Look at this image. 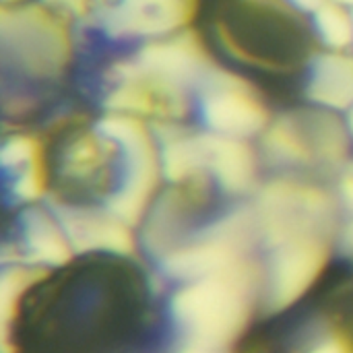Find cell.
<instances>
[{
    "label": "cell",
    "instance_id": "obj_1",
    "mask_svg": "<svg viewBox=\"0 0 353 353\" xmlns=\"http://www.w3.org/2000/svg\"><path fill=\"white\" fill-rule=\"evenodd\" d=\"M250 285L252 277L244 265L182 288L172 300V312L188 341L225 347L246 325Z\"/></svg>",
    "mask_w": 353,
    "mask_h": 353
},
{
    "label": "cell",
    "instance_id": "obj_2",
    "mask_svg": "<svg viewBox=\"0 0 353 353\" xmlns=\"http://www.w3.org/2000/svg\"><path fill=\"white\" fill-rule=\"evenodd\" d=\"M0 43L6 60L37 79L62 74L72 50L66 23L41 4H4L0 10Z\"/></svg>",
    "mask_w": 353,
    "mask_h": 353
},
{
    "label": "cell",
    "instance_id": "obj_3",
    "mask_svg": "<svg viewBox=\"0 0 353 353\" xmlns=\"http://www.w3.org/2000/svg\"><path fill=\"white\" fill-rule=\"evenodd\" d=\"M252 215L256 232L269 248L296 240H325L333 228L331 199L323 190L298 182L269 184Z\"/></svg>",
    "mask_w": 353,
    "mask_h": 353
},
{
    "label": "cell",
    "instance_id": "obj_4",
    "mask_svg": "<svg viewBox=\"0 0 353 353\" xmlns=\"http://www.w3.org/2000/svg\"><path fill=\"white\" fill-rule=\"evenodd\" d=\"M263 145L271 157L285 163H339L347 153V128L325 110L283 116L267 128Z\"/></svg>",
    "mask_w": 353,
    "mask_h": 353
},
{
    "label": "cell",
    "instance_id": "obj_5",
    "mask_svg": "<svg viewBox=\"0 0 353 353\" xmlns=\"http://www.w3.org/2000/svg\"><path fill=\"white\" fill-rule=\"evenodd\" d=\"M199 91L203 120L211 132L246 139L267 128L269 114L252 85L242 77L213 68L199 85Z\"/></svg>",
    "mask_w": 353,
    "mask_h": 353
},
{
    "label": "cell",
    "instance_id": "obj_6",
    "mask_svg": "<svg viewBox=\"0 0 353 353\" xmlns=\"http://www.w3.org/2000/svg\"><path fill=\"white\" fill-rule=\"evenodd\" d=\"M132 72L184 89L201 85L215 68L209 52L194 31H182L165 39H153L141 48L134 60L124 62Z\"/></svg>",
    "mask_w": 353,
    "mask_h": 353
},
{
    "label": "cell",
    "instance_id": "obj_7",
    "mask_svg": "<svg viewBox=\"0 0 353 353\" xmlns=\"http://www.w3.org/2000/svg\"><path fill=\"white\" fill-rule=\"evenodd\" d=\"M101 21L114 37H161L186 27L199 0H99Z\"/></svg>",
    "mask_w": 353,
    "mask_h": 353
},
{
    "label": "cell",
    "instance_id": "obj_8",
    "mask_svg": "<svg viewBox=\"0 0 353 353\" xmlns=\"http://www.w3.org/2000/svg\"><path fill=\"white\" fill-rule=\"evenodd\" d=\"M329 256L325 240H296L271 248L267 302L273 310L296 302L321 275Z\"/></svg>",
    "mask_w": 353,
    "mask_h": 353
},
{
    "label": "cell",
    "instance_id": "obj_9",
    "mask_svg": "<svg viewBox=\"0 0 353 353\" xmlns=\"http://www.w3.org/2000/svg\"><path fill=\"white\" fill-rule=\"evenodd\" d=\"M56 219L60 221L68 242L74 250H108L118 254H128L134 240L128 232V223L108 213H93L87 209L58 207Z\"/></svg>",
    "mask_w": 353,
    "mask_h": 353
},
{
    "label": "cell",
    "instance_id": "obj_10",
    "mask_svg": "<svg viewBox=\"0 0 353 353\" xmlns=\"http://www.w3.org/2000/svg\"><path fill=\"white\" fill-rule=\"evenodd\" d=\"M128 153V176L122 188L110 199V213L124 223H137L155 192L159 178V159L153 141L126 151Z\"/></svg>",
    "mask_w": 353,
    "mask_h": 353
},
{
    "label": "cell",
    "instance_id": "obj_11",
    "mask_svg": "<svg viewBox=\"0 0 353 353\" xmlns=\"http://www.w3.org/2000/svg\"><path fill=\"white\" fill-rule=\"evenodd\" d=\"M207 165L221 188L234 194L246 192L256 178V163L250 147L242 139L205 134Z\"/></svg>",
    "mask_w": 353,
    "mask_h": 353
},
{
    "label": "cell",
    "instance_id": "obj_12",
    "mask_svg": "<svg viewBox=\"0 0 353 353\" xmlns=\"http://www.w3.org/2000/svg\"><path fill=\"white\" fill-rule=\"evenodd\" d=\"M308 97L329 110L353 105V56L341 52L321 54L312 64Z\"/></svg>",
    "mask_w": 353,
    "mask_h": 353
},
{
    "label": "cell",
    "instance_id": "obj_13",
    "mask_svg": "<svg viewBox=\"0 0 353 353\" xmlns=\"http://www.w3.org/2000/svg\"><path fill=\"white\" fill-rule=\"evenodd\" d=\"M23 234L33 263L58 267L70 261L74 248L68 242L60 221L52 219L48 213L39 209L27 211L23 217Z\"/></svg>",
    "mask_w": 353,
    "mask_h": 353
},
{
    "label": "cell",
    "instance_id": "obj_14",
    "mask_svg": "<svg viewBox=\"0 0 353 353\" xmlns=\"http://www.w3.org/2000/svg\"><path fill=\"white\" fill-rule=\"evenodd\" d=\"M207 165V145L205 134L201 137H186L174 134L168 137L163 151H161V168L168 180L184 182L194 176L199 170Z\"/></svg>",
    "mask_w": 353,
    "mask_h": 353
},
{
    "label": "cell",
    "instance_id": "obj_15",
    "mask_svg": "<svg viewBox=\"0 0 353 353\" xmlns=\"http://www.w3.org/2000/svg\"><path fill=\"white\" fill-rule=\"evenodd\" d=\"M314 25L323 41L333 50H343L353 43V14L337 0H327L314 12Z\"/></svg>",
    "mask_w": 353,
    "mask_h": 353
},
{
    "label": "cell",
    "instance_id": "obj_16",
    "mask_svg": "<svg viewBox=\"0 0 353 353\" xmlns=\"http://www.w3.org/2000/svg\"><path fill=\"white\" fill-rule=\"evenodd\" d=\"M39 155H41V149L33 137L17 134V137H10L4 141V145L0 149V163L4 170L17 168V165H21L25 170L31 163H35L39 159Z\"/></svg>",
    "mask_w": 353,
    "mask_h": 353
},
{
    "label": "cell",
    "instance_id": "obj_17",
    "mask_svg": "<svg viewBox=\"0 0 353 353\" xmlns=\"http://www.w3.org/2000/svg\"><path fill=\"white\" fill-rule=\"evenodd\" d=\"M99 163H101V149L93 137H83L70 147L68 168L72 172H77L79 176L91 174Z\"/></svg>",
    "mask_w": 353,
    "mask_h": 353
},
{
    "label": "cell",
    "instance_id": "obj_18",
    "mask_svg": "<svg viewBox=\"0 0 353 353\" xmlns=\"http://www.w3.org/2000/svg\"><path fill=\"white\" fill-rule=\"evenodd\" d=\"M310 353H353L352 347L341 339V337H331L321 341Z\"/></svg>",
    "mask_w": 353,
    "mask_h": 353
},
{
    "label": "cell",
    "instance_id": "obj_19",
    "mask_svg": "<svg viewBox=\"0 0 353 353\" xmlns=\"http://www.w3.org/2000/svg\"><path fill=\"white\" fill-rule=\"evenodd\" d=\"M180 353H228L221 345H211V343H201V341H188Z\"/></svg>",
    "mask_w": 353,
    "mask_h": 353
},
{
    "label": "cell",
    "instance_id": "obj_20",
    "mask_svg": "<svg viewBox=\"0 0 353 353\" xmlns=\"http://www.w3.org/2000/svg\"><path fill=\"white\" fill-rule=\"evenodd\" d=\"M48 4H58V6H64L68 8L70 12L74 14H85L87 8H89V2L91 0H46Z\"/></svg>",
    "mask_w": 353,
    "mask_h": 353
},
{
    "label": "cell",
    "instance_id": "obj_21",
    "mask_svg": "<svg viewBox=\"0 0 353 353\" xmlns=\"http://www.w3.org/2000/svg\"><path fill=\"white\" fill-rule=\"evenodd\" d=\"M341 199L345 203L347 213L353 217V174H347L341 182Z\"/></svg>",
    "mask_w": 353,
    "mask_h": 353
},
{
    "label": "cell",
    "instance_id": "obj_22",
    "mask_svg": "<svg viewBox=\"0 0 353 353\" xmlns=\"http://www.w3.org/2000/svg\"><path fill=\"white\" fill-rule=\"evenodd\" d=\"M296 6H300L302 10H310V12H316L327 0H292Z\"/></svg>",
    "mask_w": 353,
    "mask_h": 353
},
{
    "label": "cell",
    "instance_id": "obj_23",
    "mask_svg": "<svg viewBox=\"0 0 353 353\" xmlns=\"http://www.w3.org/2000/svg\"><path fill=\"white\" fill-rule=\"evenodd\" d=\"M343 248H345V252L350 256H353V217L350 219V223H347V228L343 232Z\"/></svg>",
    "mask_w": 353,
    "mask_h": 353
},
{
    "label": "cell",
    "instance_id": "obj_24",
    "mask_svg": "<svg viewBox=\"0 0 353 353\" xmlns=\"http://www.w3.org/2000/svg\"><path fill=\"white\" fill-rule=\"evenodd\" d=\"M347 128H350V132H353V105L350 108V116H347Z\"/></svg>",
    "mask_w": 353,
    "mask_h": 353
},
{
    "label": "cell",
    "instance_id": "obj_25",
    "mask_svg": "<svg viewBox=\"0 0 353 353\" xmlns=\"http://www.w3.org/2000/svg\"><path fill=\"white\" fill-rule=\"evenodd\" d=\"M6 6H12V4H17V2H21V0H2Z\"/></svg>",
    "mask_w": 353,
    "mask_h": 353
}]
</instances>
